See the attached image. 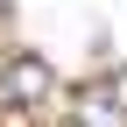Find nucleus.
<instances>
[{
  "label": "nucleus",
  "instance_id": "obj_1",
  "mask_svg": "<svg viewBox=\"0 0 127 127\" xmlns=\"http://www.w3.org/2000/svg\"><path fill=\"white\" fill-rule=\"evenodd\" d=\"M71 127H127V99H120L113 78H99L71 99Z\"/></svg>",
  "mask_w": 127,
  "mask_h": 127
},
{
  "label": "nucleus",
  "instance_id": "obj_2",
  "mask_svg": "<svg viewBox=\"0 0 127 127\" xmlns=\"http://www.w3.org/2000/svg\"><path fill=\"white\" fill-rule=\"evenodd\" d=\"M0 85H7L14 106H35L42 92H50V64H42V57H14L7 71H0Z\"/></svg>",
  "mask_w": 127,
  "mask_h": 127
}]
</instances>
